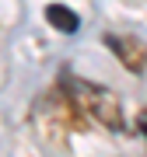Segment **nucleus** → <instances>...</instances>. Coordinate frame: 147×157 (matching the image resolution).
<instances>
[{
    "mask_svg": "<svg viewBox=\"0 0 147 157\" xmlns=\"http://www.w3.org/2000/svg\"><path fill=\"white\" fill-rule=\"evenodd\" d=\"M70 87H74V94H77V101L88 108V112H95L98 122H105L109 129H123V112H119V101L112 91H105V87H95V84H74L70 80Z\"/></svg>",
    "mask_w": 147,
    "mask_h": 157,
    "instance_id": "f257e3e1",
    "label": "nucleus"
},
{
    "mask_svg": "<svg viewBox=\"0 0 147 157\" xmlns=\"http://www.w3.org/2000/svg\"><path fill=\"white\" fill-rule=\"evenodd\" d=\"M105 45L109 49H116L119 52V59L126 63L133 73H140L144 70V63H147V52H144V45H137L133 39H119V35H105Z\"/></svg>",
    "mask_w": 147,
    "mask_h": 157,
    "instance_id": "f03ea898",
    "label": "nucleus"
},
{
    "mask_svg": "<svg viewBox=\"0 0 147 157\" xmlns=\"http://www.w3.org/2000/svg\"><path fill=\"white\" fill-rule=\"evenodd\" d=\"M46 21L53 25V28H60V32H77V25H81V17L70 11V7H63V4H49L46 7Z\"/></svg>",
    "mask_w": 147,
    "mask_h": 157,
    "instance_id": "7ed1b4c3",
    "label": "nucleus"
}]
</instances>
